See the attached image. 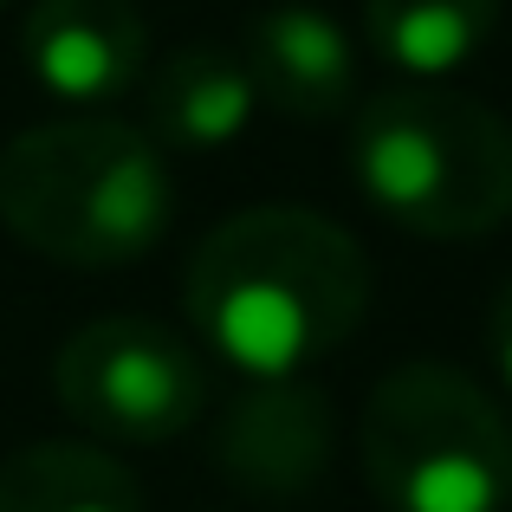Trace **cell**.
I'll use <instances>...</instances> for the list:
<instances>
[{
    "mask_svg": "<svg viewBox=\"0 0 512 512\" xmlns=\"http://www.w3.org/2000/svg\"><path fill=\"white\" fill-rule=\"evenodd\" d=\"M0 7H13V0H0Z\"/></svg>",
    "mask_w": 512,
    "mask_h": 512,
    "instance_id": "4fadbf2b",
    "label": "cell"
},
{
    "mask_svg": "<svg viewBox=\"0 0 512 512\" xmlns=\"http://www.w3.org/2000/svg\"><path fill=\"white\" fill-rule=\"evenodd\" d=\"M500 0H363V39L409 85H441L487 52Z\"/></svg>",
    "mask_w": 512,
    "mask_h": 512,
    "instance_id": "8fae6325",
    "label": "cell"
},
{
    "mask_svg": "<svg viewBox=\"0 0 512 512\" xmlns=\"http://www.w3.org/2000/svg\"><path fill=\"white\" fill-rule=\"evenodd\" d=\"M0 221L52 266L117 273L163 247L175 182L143 124L52 117L0 143Z\"/></svg>",
    "mask_w": 512,
    "mask_h": 512,
    "instance_id": "7a4b0ae2",
    "label": "cell"
},
{
    "mask_svg": "<svg viewBox=\"0 0 512 512\" xmlns=\"http://www.w3.org/2000/svg\"><path fill=\"white\" fill-rule=\"evenodd\" d=\"M331 454H338V409L305 376L253 383L247 396L227 402L214 428V474L266 506L305 500L331 474Z\"/></svg>",
    "mask_w": 512,
    "mask_h": 512,
    "instance_id": "8992f818",
    "label": "cell"
},
{
    "mask_svg": "<svg viewBox=\"0 0 512 512\" xmlns=\"http://www.w3.org/2000/svg\"><path fill=\"white\" fill-rule=\"evenodd\" d=\"M20 59L46 98L98 111L143 85L150 20L137 0H33L20 20Z\"/></svg>",
    "mask_w": 512,
    "mask_h": 512,
    "instance_id": "52a82bcc",
    "label": "cell"
},
{
    "mask_svg": "<svg viewBox=\"0 0 512 512\" xmlns=\"http://www.w3.org/2000/svg\"><path fill=\"white\" fill-rule=\"evenodd\" d=\"M0 512H150L143 480L104 441H26L0 461Z\"/></svg>",
    "mask_w": 512,
    "mask_h": 512,
    "instance_id": "30bf717a",
    "label": "cell"
},
{
    "mask_svg": "<svg viewBox=\"0 0 512 512\" xmlns=\"http://www.w3.org/2000/svg\"><path fill=\"white\" fill-rule=\"evenodd\" d=\"M487 350H493V370L512 389V279L493 292V312H487Z\"/></svg>",
    "mask_w": 512,
    "mask_h": 512,
    "instance_id": "7c38bea8",
    "label": "cell"
},
{
    "mask_svg": "<svg viewBox=\"0 0 512 512\" xmlns=\"http://www.w3.org/2000/svg\"><path fill=\"white\" fill-rule=\"evenodd\" d=\"M344 169L402 234L487 240L512 221V124L454 85H396L363 98Z\"/></svg>",
    "mask_w": 512,
    "mask_h": 512,
    "instance_id": "3957f363",
    "label": "cell"
},
{
    "mask_svg": "<svg viewBox=\"0 0 512 512\" xmlns=\"http://www.w3.org/2000/svg\"><path fill=\"white\" fill-rule=\"evenodd\" d=\"M260 111L240 52L227 46H175L143 72V137L156 150H227Z\"/></svg>",
    "mask_w": 512,
    "mask_h": 512,
    "instance_id": "9c48e42d",
    "label": "cell"
},
{
    "mask_svg": "<svg viewBox=\"0 0 512 512\" xmlns=\"http://www.w3.org/2000/svg\"><path fill=\"white\" fill-rule=\"evenodd\" d=\"M357 461L383 512H506L512 422L454 363H402L357 415Z\"/></svg>",
    "mask_w": 512,
    "mask_h": 512,
    "instance_id": "277c9868",
    "label": "cell"
},
{
    "mask_svg": "<svg viewBox=\"0 0 512 512\" xmlns=\"http://www.w3.org/2000/svg\"><path fill=\"white\" fill-rule=\"evenodd\" d=\"M240 65L266 111L292 124H331L357 104V46L312 0H279L253 13L240 33Z\"/></svg>",
    "mask_w": 512,
    "mask_h": 512,
    "instance_id": "ba28073f",
    "label": "cell"
},
{
    "mask_svg": "<svg viewBox=\"0 0 512 512\" xmlns=\"http://www.w3.org/2000/svg\"><path fill=\"white\" fill-rule=\"evenodd\" d=\"M182 305L195 344L253 383L305 376L370 318V260L331 214L266 201L208 227L182 273Z\"/></svg>",
    "mask_w": 512,
    "mask_h": 512,
    "instance_id": "6da1fadb",
    "label": "cell"
},
{
    "mask_svg": "<svg viewBox=\"0 0 512 512\" xmlns=\"http://www.w3.org/2000/svg\"><path fill=\"white\" fill-rule=\"evenodd\" d=\"M52 396L65 422H78L91 441L117 448H156L195 428L208 409V363L201 344L182 338L163 318H91L52 357Z\"/></svg>",
    "mask_w": 512,
    "mask_h": 512,
    "instance_id": "5b68a950",
    "label": "cell"
}]
</instances>
